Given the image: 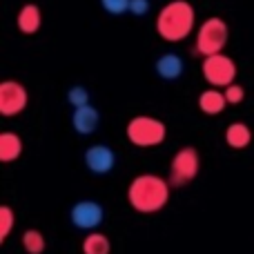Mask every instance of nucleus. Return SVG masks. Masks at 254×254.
Returning a JSON list of instances; mask_svg holds the SVG:
<instances>
[{"instance_id": "16", "label": "nucleus", "mask_w": 254, "mask_h": 254, "mask_svg": "<svg viewBox=\"0 0 254 254\" xmlns=\"http://www.w3.org/2000/svg\"><path fill=\"white\" fill-rule=\"evenodd\" d=\"M112 243L105 234L101 232H89L83 241V254H110Z\"/></svg>"}, {"instance_id": "4", "label": "nucleus", "mask_w": 254, "mask_h": 254, "mask_svg": "<svg viewBox=\"0 0 254 254\" xmlns=\"http://www.w3.org/2000/svg\"><path fill=\"white\" fill-rule=\"evenodd\" d=\"M167 127L154 116H134L127 123V138L136 147H156L165 140Z\"/></svg>"}, {"instance_id": "13", "label": "nucleus", "mask_w": 254, "mask_h": 254, "mask_svg": "<svg viewBox=\"0 0 254 254\" xmlns=\"http://www.w3.org/2000/svg\"><path fill=\"white\" fill-rule=\"evenodd\" d=\"M183 69H185V63H183V58L179 56V54H163L161 58L156 61V74L161 76V78H165V80H174V78H179L181 74H183Z\"/></svg>"}, {"instance_id": "22", "label": "nucleus", "mask_w": 254, "mask_h": 254, "mask_svg": "<svg viewBox=\"0 0 254 254\" xmlns=\"http://www.w3.org/2000/svg\"><path fill=\"white\" fill-rule=\"evenodd\" d=\"M147 11H149V0H131L129 2L131 16H145Z\"/></svg>"}, {"instance_id": "1", "label": "nucleus", "mask_w": 254, "mask_h": 254, "mask_svg": "<svg viewBox=\"0 0 254 254\" xmlns=\"http://www.w3.org/2000/svg\"><path fill=\"white\" fill-rule=\"evenodd\" d=\"M127 201L140 214H154L170 201V181L156 174H138L127 188Z\"/></svg>"}, {"instance_id": "2", "label": "nucleus", "mask_w": 254, "mask_h": 254, "mask_svg": "<svg viewBox=\"0 0 254 254\" xmlns=\"http://www.w3.org/2000/svg\"><path fill=\"white\" fill-rule=\"evenodd\" d=\"M194 29V7L188 0H172L156 16V31L167 43L188 38Z\"/></svg>"}, {"instance_id": "14", "label": "nucleus", "mask_w": 254, "mask_h": 254, "mask_svg": "<svg viewBox=\"0 0 254 254\" xmlns=\"http://www.w3.org/2000/svg\"><path fill=\"white\" fill-rule=\"evenodd\" d=\"M22 154V138L16 131H2L0 134V161L13 163Z\"/></svg>"}, {"instance_id": "20", "label": "nucleus", "mask_w": 254, "mask_h": 254, "mask_svg": "<svg viewBox=\"0 0 254 254\" xmlns=\"http://www.w3.org/2000/svg\"><path fill=\"white\" fill-rule=\"evenodd\" d=\"M129 2L131 0H101V7L112 16H123L125 11L129 13Z\"/></svg>"}, {"instance_id": "10", "label": "nucleus", "mask_w": 254, "mask_h": 254, "mask_svg": "<svg viewBox=\"0 0 254 254\" xmlns=\"http://www.w3.org/2000/svg\"><path fill=\"white\" fill-rule=\"evenodd\" d=\"M98 123H101V114L94 105H85L74 110V116H71V125L78 134H94L96 131Z\"/></svg>"}, {"instance_id": "3", "label": "nucleus", "mask_w": 254, "mask_h": 254, "mask_svg": "<svg viewBox=\"0 0 254 254\" xmlns=\"http://www.w3.org/2000/svg\"><path fill=\"white\" fill-rule=\"evenodd\" d=\"M228 36H230V29L223 18H219V16L207 18V20H203L201 27H198L194 52L201 54L203 58L223 54V47L228 45Z\"/></svg>"}, {"instance_id": "21", "label": "nucleus", "mask_w": 254, "mask_h": 254, "mask_svg": "<svg viewBox=\"0 0 254 254\" xmlns=\"http://www.w3.org/2000/svg\"><path fill=\"white\" fill-rule=\"evenodd\" d=\"M223 94H225V101H228V105H239V103L246 98V89L241 87V85H230V87H225L223 89Z\"/></svg>"}, {"instance_id": "17", "label": "nucleus", "mask_w": 254, "mask_h": 254, "mask_svg": "<svg viewBox=\"0 0 254 254\" xmlns=\"http://www.w3.org/2000/svg\"><path fill=\"white\" fill-rule=\"evenodd\" d=\"M22 248L27 250V254H43L45 250V237L38 230H27L22 234Z\"/></svg>"}, {"instance_id": "7", "label": "nucleus", "mask_w": 254, "mask_h": 254, "mask_svg": "<svg viewBox=\"0 0 254 254\" xmlns=\"http://www.w3.org/2000/svg\"><path fill=\"white\" fill-rule=\"evenodd\" d=\"M27 89L18 80H4L0 85V114L2 116H16L27 107Z\"/></svg>"}, {"instance_id": "9", "label": "nucleus", "mask_w": 254, "mask_h": 254, "mask_svg": "<svg viewBox=\"0 0 254 254\" xmlns=\"http://www.w3.org/2000/svg\"><path fill=\"white\" fill-rule=\"evenodd\" d=\"M85 165H87L89 172H94V174H98V176L110 174L116 165L114 149L107 147V145H92V147L85 152Z\"/></svg>"}, {"instance_id": "15", "label": "nucleus", "mask_w": 254, "mask_h": 254, "mask_svg": "<svg viewBox=\"0 0 254 254\" xmlns=\"http://www.w3.org/2000/svg\"><path fill=\"white\" fill-rule=\"evenodd\" d=\"M252 140V129L246 123H232L225 129V143L232 149H243L248 147Z\"/></svg>"}, {"instance_id": "5", "label": "nucleus", "mask_w": 254, "mask_h": 254, "mask_svg": "<svg viewBox=\"0 0 254 254\" xmlns=\"http://www.w3.org/2000/svg\"><path fill=\"white\" fill-rule=\"evenodd\" d=\"M198 167H201V158H198L196 149L190 147V145L181 147L170 163V185L183 188V185L192 183L198 174Z\"/></svg>"}, {"instance_id": "8", "label": "nucleus", "mask_w": 254, "mask_h": 254, "mask_svg": "<svg viewBox=\"0 0 254 254\" xmlns=\"http://www.w3.org/2000/svg\"><path fill=\"white\" fill-rule=\"evenodd\" d=\"M71 223L78 230H87V232H94L98 225L105 219V212H103V205L96 201H78L69 212Z\"/></svg>"}, {"instance_id": "6", "label": "nucleus", "mask_w": 254, "mask_h": 254, "mask_svg": "<svg viewBox=\"0 0 254 254\" xmlns=\"http://www.w3.org/2000/svg\"><path fill=\"white\" fill-rule=\"evenodd\" d=\"M203 78L214 87H230V85H234V78H237V63L225 54L203 58Z\"/></svg>"}, {"instance_id": "12", "label": "nucleus", "mask_w": 254, "mask_h": 254, "mask_svg": "<svg viewBox=\"0 0 254 254\" xmlns=\"http://www.w3.org/2000/svg\"><path fill=\"white\" fill-rule=\"evenodd\" d=\"M225 105H228L225 94L221 92V89H216V87L205 89V92H201V96H198V107H201V112L203 114H207V116L221 114V112L225 110Z\"/></svg>"}, {"instance_id": "19", "label": "nucleus", "mask_w": 254, "mask_h": 254, "mask_svg": "<svg viewBox=\"0 0 254 254\" xmlns=\"http://www.w3.org/2000/svg\"><path fill=\"white\" fill-rule=\"evenodd\" d=\"M11 228H13V212L9 205H2L0 207V241H7Z\"/></svg>"}, {"instance_id": "18", "label": "nucleus", "mask_w": 254, "mask_h": 254, "mask_svg": "<svg viewBox=\"0 0 254 254\" xmlns=\"http://www.w3.org/2000/svg\"><path fill=\"white\" fill-rule=\"evenodd\" d=\"M67 101H69V105L74 107V110L85 107V105H89V92L83 85H76V87H71L69 92H67Z\"/></svg>"}, {"instance_id": "11", "label": "nucleus", "mask_w": 254, "mask_h": 254, "mask_svg": "<svg viewBox=\"0 0 254 254\" xmlns=\"http://www.w3.org/2000/svg\"><path fill=\"white\" fill-rule=\"evenodd\" d=\"M18 29L22 31L25 36H31L36 34V31L40 29V25H43V13H40V7L38 4H25V7L18 11Z\"/></svg>"}]
</instances>
